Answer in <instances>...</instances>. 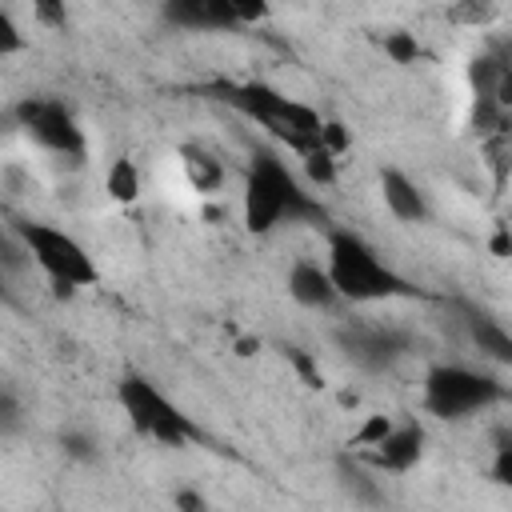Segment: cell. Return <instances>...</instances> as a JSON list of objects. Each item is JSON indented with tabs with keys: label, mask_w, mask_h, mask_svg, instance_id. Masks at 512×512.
<instances>
[{
	"label": "cell",
	"mask_w": 512,
	"mask_h": 512,
	"mask_svg": "<svg viewBox=\"0 0 512 512\" xmlns=\"http://www.w3.org/2000/svg\"><path fill=\"white\" fill-rule=\"evenodd\" d=\"M240 212H244V228L256 236L276 232L280 224H324V208L320 200L304 188V180L288 168L284 152L260 144L248 156V172H244V192H240Z\"/></svg>",
	"instance_id": "6da1fadb"
},
{
	"label": "cell",
	"mask_w": 512,
	"mask_h": 512,
	"mask_svg": "<svg viewBox=\"0 0 512 512\" xmlns=\"http://www.w3.org/2000/svg\"><path fill=\"white\" fill-rule=\"evenodd\" d=\"M324 264L332 272V284H336L340 300H352V304H384V300H416V296H424V288H416L408 276H400L352 228H328Z\"/></svg>",
	"instance_id": "7a4b0ae2"
},
{
	"label": "cell",
	"mask_w": 512,
	"mask_h": 512,
	"mask_svg": "<svg viewBox=\"0 0 512 512\" xmlns=\"http://www.w3.org/2000/svg\"><path fill=\"white\" fill-rule=\"evenodd\" d=\"M216 100H224L228 108H236L244 120L260 124L276 144H284L292 156H304L320 144V128L324 116L292 96H284L280 88L264 84V80H220L208 88Z\"/></svg>",
	"instance_id": "3957f363"
},
{
	"label": "cell",
	"mask_w": 512,
	"mask_h": 512,
	"mask_svg": "<svg viewBox=\"0 0 512 512\" xmlns=\"http://www.w3.org/2000/svg\"><path fill=\"white\" fill-rule=\"evenodd\" d=\"M16 240L24 248V256L60 288V292H76V288H92L100 280L96 272V260L88 256V248L56 228V224H44V220H20L16 224Z\"/></svg>",
	"instance_id": "277c9868"
},
{
	"label": "cell",
	"mask_w": 512,
	"mask_h": 512,
	"mask_svg": "<svg viewBox=\"0 0 512 512\" xmlns=\"http://www.w3.org/2000/svg\"><path fill=\"white\" fill-rule=\"evenodd\" d=\"M504 396L508 388L492 372H480L468 364H436L428 368L424 388H420V404L436 420H468L476 412H488Z\"/></svg>",
	"instance_id": "5b68a950"
},
{
	"label": "cell",
	"mask_w": 512,
	"mask_h": 512,
	"mask_svg": "<svg viewBox=\"0 0 512 512\" xmlns=\"http://www.w3.org/2000/svg\"><path fill=\"white\" fill-rule=\"evenodd\" d=\"M116 400H120L128 424L140 436H148V440H156L164 448H184V444L200 440V428L192 424V416H184L152 380H144L136 372H128L116 384Z\"/></svg>",
	"instance_id": "8992f818"
},
{
	"label": "cell",
	"mask_w": 512,
	"mask_h": 512,
	"mask_svg": "<svg viewBox=\"0 0 512 512\" xmlns=\"http://www.w3.org/2000/svg\"><path fill=\"white\" fill-rule=\"evenodd\" d=\"M16 124L24 128L28 140H36L44 152L60 156V160H72L80 164L88 156V136L80 128V120L52 96H24L16 108H12Z\"/></svg>",
	"instance_id": "52a82bcc"
},
{
	"label": "cell",
	"mask_w": 512,
	"mask_h": 512,
	"mask_svg": "<svg viewBox=\"0 0 512 512\" xmlns=\"http://www.w3.org/2000/svg\"><path fill=\"white\" fill-rule=\"evenodd\" d=\"M420 456H424V428L416 420H400V424L392 420V428L376 444L356 448V460L360 464H368L372 472H392V476L416 468Z\"/></svg>",
	"instance_id": "ba28073f"
},
{
	"label": "cell",
	"mask_w": 512,
	"mask_h": 512,
	"mask_svg": "<svg viewBox=\"0 0 512 512\" xmlns=\"http://www.w3.org/2000/svg\"><path fill=\"white\" fill-rule=\"evenodd\" d=\"M404 336L392 332V328H376V324H352L340 332V348L348 352V360H356L360 368L376 372L384 364H392L400 352H404Z\"/></svg>",
	"instance_id": "9c48e42d"
},
{
	"label": "cell",
	"mask_w": 512,
	"mask_h": 512,
	"mask_svg": "<svg viewBox=\"0 0 512 512\" xmlns=\"http://www.w3.org/2000/svg\"><path fill=\"white\" fill-rule=\"evenodd\" d=\"M160 16L184 32H228L240 28L232 0H164Z\"/></svg>",
	"instance_id": "30bf717a"
},
{
	"label": "cell",
	"mask_w": 512,
	"mask_h": 512,
	"mask_svg": "<svg viewBox=\"0 0 512 512\" xmlns=\"http://www.w3.org/2000/svg\"><path fill=\"white\" fill-rule=\"evenodd\" d=\"M380 196H384V208L400 224H424L432 216L424 188L408 172H400V168H380Z\"/></svg>",
	"instance_id": "8fae6325"
},
{
	"label": "cell",
	"mask_w": 512,
	"mask_h": 512,
	"mask_svg": "<svg viewBox=\"0 0 512 512\" xmlns=\"http://www.w3.org/2000/svg\"><path fill=\"white\" fill-rule=\"evenodd\" d=\"M288 296H292L300 308H316V312H324V308H332V304L340 300L328 264L308 260V256L288 268Z\"/></svg>",
	"instance_id": "7c38bea8"
},
{
	"label": "cell",
	"mask_w": 512,
	"mask_h": 512,
	"mask_svg": "<svg viewBox=\"0 0 512 512\" xmlns=\"http://www.w3.org/2000/svg\"><path fill=\"white\" fill-rule=\"evenodd\" d=\"M464 328H468V340H472V348H476L484 360L512 368V332H508L504 324H496L488 312H476V308H468V312H464Z\"/></svg>",
	"instance_id": "4fadbf2b"
},
{
	"label": "cell",
	"mask_w": 512,
	"mask_h": 512,
	"mask_svg": "<svg viewBox=\"0 0 512 512\" xmlns=\"http://www.w3.org/2000/svg\"><path fill=\"white\" fill-rule=\"evenodd\" d=\"M180 168H184L188 184H192L196 192H204V196L220 192V184H224V164H220V156H212V152L200 148V144H184V148H180Z\"/></svg>",
	"instance_id": "5bb4252c"
},
{
	"label": "cell",
	"mask_w": 512,
	"mask_h": 512,
	"mask_svg": "<svg viewBox=\"0 0 512 512\" xmlns=\"http://www.w3.org/2000/svg\"><path fill=\"white\" fill-rule=\"evenodd\" d=\"M104 188H108V196H112L116 204H132V200L140 196V168H136L128 156L112 160V164H108V176H104Z\"/></svg>",
	"instance_id": "9a60e30c"
},
{
	"label": "cell",
	"mask_w": 512,
	"mask_h": 512,
	"mask_svg": "<svg viewBox=\"0 0 512 512\" xmlns=\"http://www.w3.org/2000/svg\"><path fill=\"white\" fill-rule=\"evenodd\" d=\"M448 20L464 24V28H488L496 20V0H452Z\"/></svg>",
	"instance_id": "2e32d148"
},
{
	"label": "cell",
	"mask_w": 512,
	"mask_h": 512,
	"mask_svg": "<svg viewBox=\"0 0 512 512\" xmlns=\"http://www.w3.org/2000/svg\"><path fill=\"white\" fill-rule=\"evenodd\" d=\"M300 164H304L308 184H316V188L336 184V152H328L324 144H316L312 152H304V156H300Z\"/></svg>",
	"instance_id": "e0dca14e"
},
{
	"label": "cell",
	"mask_w": 512,
	"mask_h": 512,
	"mask_svg": "<svg viewBox=\"0 0 512 512\" xmlns=\"http://www.w3.org/2000/svg\"><path fill=\"white\" fill-rule=\"evenodd\" d=\"M384 56L392 60V64H416V60H424V48H420V40L412 36V32H404V28H392V32H384Z\"/></svg>",
	"instance_id": "ac0fdd59"
},
{
	"label": "cell",
	"mask_w": 512,
	"mask_h": 512,
	"mask_svg": "<svg viewBox=\"0 0 512 512\" xmlns=\"http://www.w3.org/2000/svg\"><path fill=\"white\" fill-rule=\"evenodd\" d=\"M492 480H496V484H504V488H512V436H508V432H500V436H496Z\"/></svg>",
	"instance_id": "d6986e66"
},
{
	"label": "cell",
	"mask_w": 512,
	"mask_h": 512,
	"mask_svg": "<svg viewBox=\"0 0 512 512\" xmlns=\"http://www.w3.org/2000/svg\"><path fill=\"white\" fill-rule=\"evenodd\" d=\"M28 4H32V16L44 28H64L68 24V4L64 0H28Z\"/></svg>",
	"instance_id": "ffe728a7"
},
{
	"label": "cell",
	"mask_w": 512,
	"mask_h": 512,
	"mask_svg": "<svg viewBox=\"0 0 512 512\" xmlns=\"http://www.w3.org/2000/svg\"><path fill=\"white\" fill-rule=\"evenodd\" d=\"M236 24H260L268 16V0H232Z\"/></svg>",
	"instance_id": "44dd1931"
},
{
	"label": "cell",
	"mask_w": 512,
	"mask_h": 512,
	"mask_svg": "<svg viewBox=\"0 0 512 512\" xmlns=\"http://www.w3.org/2000/svg\"><path fill=\"white\" fill-rule=\"evenodd\" d=\"M320 144L328 148V152H344L348 148V132H344V124H336V120H324V128H320Z\"/></svg>",
	"instance_id": "7402d4cb"
},
{
	"label": "cell",
	"mask_w": 512,
	"mask_h": 512,
	"mask_svg": "<svg viewBox=\"0 0 512 512\" xmlns=\"http://www.w3.org/2000/svg\"><path fill=\"white\" fill-rule=\"evenodd\" d=\"M288 360L296 364V372H300V376H304V380H308L312 388H320V384H324V376L316 372V364H312V360H308V356H304L300 348H288Z\"/></svg>",
	"instance_id": "603a6c76"
},
{
	"label": "cell",
	"mask_w": 512,
	"mask_h": 512,
	"mask_svg": "<svg viewBox=\"0 0 512 512\" xmlns=\"http://www.w3.org/2000/svg\"><path fill=\"white\" fill-rule=\"evenodd\" d=\"M0 32H4V40H0V52H4V56L20 52V44H24V40H20V32H16V24H12V16H4V20H0Z\"/></svg>",
	"instance_id": "cb8c5ba5"
},
{
	"label": "cell",
	"mask_w": 512,
	"mask_h": 512,
	"mask_svg": "<svg viewBox=\"0 0 512 512\" xmlns=\"http://www.w3.org/2000/svg\"><path fill=\"white\" fill-rule=\"evenodd\" d=\"M492 252H496V256H512V236H508L504 228L492 236Z\"/></svg>",
	"instance_id": "d4e9b609"
},
{
	"label": "cell",
	"mask_w": 512,
	"mask_h": 512,
	"mask_svg": "<svg viewBox=\"0 0 512 512\" xmlns=\"http://www.w3.org/2000/svg\"><path fill=\"white\" fill-rule=\"evenodd\" d=\"M176 504H180V508H204V496H196V492H180Z\"/></svg>",
	"instance_id": "484cf974"
}]
</instances>
